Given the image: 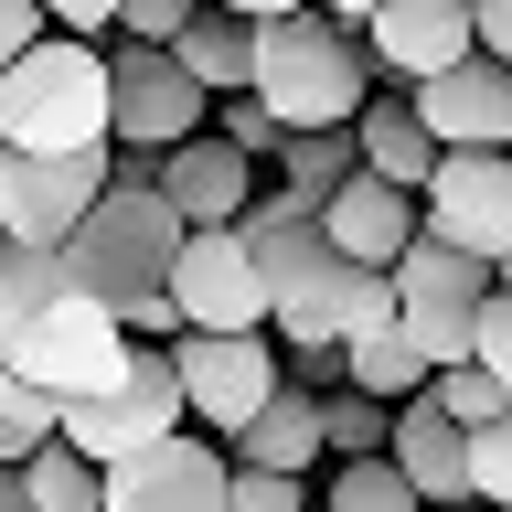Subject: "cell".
Returning <instances> with one entry per match:
<instances>
[{
	"label": "cell",
	"mask_w": 512,
	"mask_h": 512,
	"mask_svg": "<svg viewBox=\"0 0 512 512\" xmlns=\"http://www.w3.org/2000/svg\"><path fill=\"white\" fill-rule=\"evenodd\" d=\"M128 320L75 278L64 246H0V363L22 384H43L54 406L75 395H107L128 374Z\"/></svg>",
	"instance_id": "6da1fadb"
},
{
	"label": "cell",
	"mask_w": 512,
	"mask_h": 512,
	"mask_svg": "<svg viewBox=\"0 0 512 512\" xmlns=\"http://www.w3.org/2000/svg\"><path fill=\"white\" fill-rule=\"evenodd\" d=\"M246 96H267L278 128H352L374 107V54L331 11H288V22H256V86Z\"/></svg>",
	"instance_id": "7a4b0ae2"
},
{
	"label": "cell",
	"mask_w": 512,
	"mask_h": 512,
	"mask_svg": "<svg viewBox=\"0 0 512 512\" xmlns=\"http://www.w3.org/2000/svg\"><path fill=\"white\" fill-rule=\"evenodd\" d=\"M107 43L43 32L11 75H0V150H118L107 139Z\"/></svg>",
	"instance_id": "3957f363"
},
{
	"label": "cell",
	"mask_w": 512,
	"mask_h": 512,
	"mask_svg": "<svg viewBox=\"0 0 512 512\" xmlns=\"http://www.w3.org/2000/svg\"><path fill=\"white\" fill-rule=\"evenodd\" d=\"M192 224L171 214V192L160 182H107V203H96L86 224H75V278L107 299V310H150V299H171V256H182Z\"/></svg>",
	"instance_id": "277c9868"
},
{
	"label": "cell",
	"mask_w": 512,
	"mask_h": 512,
	"mask_svg": "<svg viewBox=\"0 0 512 512\" xmlns=\"http://www.w3.org/2000/svg\"><path fill=\"white\" fill-rule=\"evenodd\" d=\"M182 427H192V395H182L171 342H139V352H128V374L107 384V395H75V406H64V438L86 448L96 470H118V459H139V448L182 438Z\"/></svg>",
	"instance_id": "5b68a950"
},
{
	"label": "cell",
	"mask_w": 512,
	"mask_h": 512,
	"mask_svg": "<svg viewBox=\"0 0 512 512\" xmlns=\"http://www.w3.org/2000/svg\"><path fill=\"white\" fill-rule=\"evenodd\" d=\"M491 256H459L448 235H416L406 256H395V320H406V342L427 352V363H470V331L480 310H491Z\"/></svg>",
	"instance_id": "8992f818"
},
{
	"label": "cell",
	"mask_w": 512,
	"mask_h": 512,
	"mask_svg": "<svg viewBox=\"0 0 512 512\" xmlns=\"http://www.w3.org/2000/svg\"><path fill=\"white\" fill-rule=\"evenodd\" d=\"M118 150H11L0 171V246H75V224L107 203Z\"/></svg>",
	"instance_id": "52a82bcc"
},
{
	"label": "cell",
	"mask_w": 512,
	"mask_h": 512,
	"mask_svg": "<svg viewBox=\"0 0 512 512\" xmlns=\"http://www.w3.org/2000/svg\"><path fill=\"white\" fill-rule=\"evenodd\" d=\"M107 139L118 150H182V139H203V107L214 96L192 86V64L171 54V43H107Z\"/></svg>",
	"instance_id": "ba28073f"
},
{
	"label": "cell",
	"mask_w": 512,
	"mask_h": 512,
	"mask_svg": "<svg viewBox=\"0 0 512 512\" xmlns=\"http://www.w3.org/2000/svg\"><path fill=\"white\" fill-rule=\"evenodd\" d=\"M171 363H182V395H192V427H214L224 448L246 438L256 416H267V395H278V342L267 331H182L171 342Z\"/></svg>",
	"instance_id": "9c48e42d"
},
{
	"label": "cell",
	"mask_w": 512,
	"mask_h": 512,
	"mask_svg": "<svg viewBox=\"0 0 512 512\" xmlns=\"http://www.w3.org/2000/svg\"><path fill=\"white\" fill-rule=\"evenodd\" d=\"M171 299L182 331H267V256L246 224H192L171 256Z\"/></svg>",
	"instance_id": "30bf717a"
},
{
	"label": "cell",
	"mask_w": 512,
	"mask_h": 512,
	"mask_svg": "<svg viewBox=\"0 0 512 512\" xmlns=\"http://www.w3.org/2000/svg\"><path fill=\"white\" fill-rule=\"evenodd\" d=\"M363 54H374L384 86H438L448 64L480 54V0H384L374 22H363Z\"/></svg>",
	"instance_id": "8fae6325"
},
{
	"label": "cell",
	"mask_w": 512,
	"mask_h": 512,
	"mask_svg": "<svg viewBox=\"0 0 512 512\" xmlns=\"http://www.w3.org/2000/svg\"><path fill=\"white\" fill-rule=\"evenodd\" d=\"M416 203H427V235H448L459 256L502 267V246H512V150H448Z\"/></svg>",
	"instance_id": "7c38bea8"
},
{
	"label": "cell",
	"mask_w": 512,
	"mask_h": 512,
	"mask_svg": "<svg viewBox=\"0 0 512 512\" xmlns=\"http://www.w3.org/2000/svg\"><path fill=\"white\" fill-rule=\"evenodd\" d=\"M224 480H235V459L182 427V438H160L107 470V512H224Z\"/></svg>",
	"instance_id": "4fadbf2b"
},
{
	"label": "cell",
	"mask_w": 512,
	"mask_h": 512,
	"mask_svg": "<svg viewBox=\"0 0 512 512\" xmlns=\"http://www.w3.org/2000/svg\"><path fill=\"white\" fill-rule=\"evenodd\" d=\"M320 235L352 256V267H395V256L427 235V203L406 182H384V171H352L331 203H320Z\"/></svg>",
	"instance_id": "5bb4252c"
},
{
	"label": "cell",
	"mask_w": 512,
	"mask_h": 512,
	"mask_svg": "<svg viewBox=\"0 0 512 512\" xmlns=\"http://www.w3.org/2000/svg\"><path fill=\"white\" fill-rule=\"evenodd\" d=\"M416 118L438 128V150H512V64H448L438 86H416Z\"/></svg>",
	"instance_id": "9a60e30c"
},
{
	"label": "cell",
	"mask_w": 512,
	"mask_h": 512,
	"mask_svg": "<svg viewBox=\"0 0 512 512\" xmlns=\"http://www.w3.org/2000/svg\"><path fill=\"white\" fill-rule=\"evenodd\" d=\"M256 171L224 128H203V139H182V150H160V192H171V214L182 224H246V203H256Z\"/></svg>",
	"instance_id": "2e32d148"
},
{
	"label": "cell",
	"mask_w": 512,
	"mask_h": 512,
	"mask_svg": "<svg viewBox=\"0 0 512 512\" xmlns=\"http://www.w3.org/2000/svg\"><path fill=\"white\" fill-rule=\"evenodd\" d=\"M395 470L416 480V502L438 512V502H470V427L438 406V395H406L395 406V448H384Z\"/></svg>",
	"instance_id": "e0dca14e"
},
{
	"label": "cell",
	"mask_w": 512,
	"mask_h": 512,
	"mask_svg": "<svg viewBox=\"0 0 512 512\" xmlns=\"http://www.w3.org/2000/svg\"><path fill=\"white\" fill-rule=\"evenodd\" d=\"M352 139H363V171H384V182H406V192H427L438 182V128L416 118V96L395 86V96H374V107H363V118H352Z\"/></svg>",
	"instance_id": "ac0fdd59"
},
{
	"label": "cell",
	"mask_w": 512,
	"mask_h": 512,
	"mask_svg": "<svg viewBox=\"0 0 512 512\" xmlns=\"http://www.w3.org/2000/svg\"><path fill=\"white\" fill-rule=\"evenodd\" d=\"M235 459H246V470H288V480H310L320 459H331V438H320V395H310V384H278V395H267V416L235 438Z\"/></svg>",
	"instance_id": "d6986e66"
},
{
	"label": "cell",
	"mask_w": 512,
	"mask_h": 512,
	"mask_svg": "<svg viewBox=\"0 0 512 512\" xmlns=\"http://www.w3.org/2000/svg\"><path fill=\"white\" fill-rule=\"evenodd\" d=\"M171 54L192 64V86H203V96H246L256 86V22H246V11H224V0H203V22H192Z\"/></svg>",
	"instance_id": "ffe728a7"
},
{
	"label": "cell",
	"mask_w": 512,
	"mask_h": 512,
	"mask_svg": "<svg viewBox=\"0 0 512 512\" xmlns=\"http://www.w3.org/2000/svg\"><path fill=\"white\" fill-rule=\"evenodd\" d=\"M352 171H363V139H352V128H288V150H278V171H267V182H288V192L320 214Z\"/></svg>",
	"instance_id": "44dd1931"
},
{
	"label": "cell",
	"mask_w": 512,
	"mask_h": 512,
	"mask_svg": "<svg viewBox=\"0 0 512 512\" xmlns=\"http://www.w3.org/2000/svg\"><path fill=\"white\" fill-rule=\"evenodd\" d=\"M427 352L406 342V331H374V342H342V384L352 395H384V406H406V395H427Z\"/></svg>",
	"instance_id": "7402d4cb"
},
{
	"label": "cell",
	"mask_w": 512,
	"mask_h": 512,
	"mask_svg": "<svg viewBox=\"0 0 512 512\" xmlns=\"http://www.w3.org/2000/svg\"><path fill=\"white\" fill-rule=\"evenodd\" d=\"M22 470H32V502H43V512H107V470H96V459H86L75 438L32 448Z\"/></svg>",
	"instance_id": "603a6c76"
},
{
	"label": "cell",
	"mask_w": 512,
	"mask_h": 512,
	"mask_svg": "<svg viewBox=\"0 0 512 512\" xmlns=\"http://www.w3.org/2000/svg\"><path fill=\"white\" fill-rule=\"evenodd\" d=\"M320 512H427V502H416V480L395 470V459H331Z\"/></svg>",
	"instance_id": "cb8c5ba5"
},
{
	"label": "cell",
	"mask_w": 512,
	"mask_h": 512,
	"mask_svg": "<svg viewBox=\"0 0 512 512\" xmlns=\"http://www.w3.org/2000/svg\"><path fill=\"white\" fill-rule=\"evenodd\" d=\"M320 438H331V459H384L395 448V406L384 395H320Z\"/></svg>",
	"instance_id": "d4e9b609"
},
{
	"label": "cell",
	"mask_w": 512,
	"mask_h": 512,
	"mask_svg": "<svg viewBox=\"0 0 512 512\" xmlns=\"http://www.w3.org/2000/svg\"><path fill=\"white\" fill-rule=\"evenodd\" d=\"M54 438H64V406L0 363V459H32V448H54Z\"/></svg>",
	"instance_id": "484cf974"
},
{
	"label": "cell",
	"mask_w": 512,
	"mask_h": 512,
	"mask_svg": "<svg viewBox=\"0 0 512 512\" xmlns=\"http://www.w3.org/2000/svg\"><path fill=\"white\" fill-rule=\"evenodd\" d=\"M427 395H438L459 427H491V416H512V395L480 374V363H438V374H427Z\"/></svg>",
	"instance_id": "4316f807"
},
{
	"label": "cell",
	"mask_w": 512,
	"mask_h": 512,
	"mask_svg": "<svg viewBox=\"0 0 512 512\" xmlns=\"http://www.w3.org/2000/svg\"><path fill=\"white\" fill-rule=\"evenodd\" d=\"M470 502L480 512H512V416L470 427Z\"/></svg>",
	"instance_id": "83f0119b"
},
{
	"label": "cell",
	"mask_w": 512,
	"mask_h": 512,
	"mask_svg": "<svg viewBox=\"0 0 512 512\" xmlns=\"http://www.w3.org/2000/svg\"><path fill=\"white\" fill-rule=\"evenodd\" d=\"M374 331H406V320H395V267H352V299H342V342H374Z\"/></svg>",
	"instance_id": "f1b7e54d"
},
{
	"label": "cell",
	"mask_w": 512,
	"mask_h": 512,
	"mask_svg": "<svg viewBox=\"0 0 512 512\" xmlns=\"http://www.w3.org/2000/svg\"><path fill=\"white\" fill-rule=\"evenodd\" d=\"M224 512H320V502H310V480L246 470V459H235V480H224Z\"/></svg>",
	"instance_id": "f546056e"
},
{
	"label": "cell",
	"mask_w": 512,
	"mask_h": 512,
	"mask_svg": "<svg viewBox=\"0 0 512 512\" xmlns=\"http://www.w3.org/2000/svg\"><path fill=\"white\" fill-rule=\"evenodd\" d=\"M224 139H235V150L246 160H267V171H278V150H288V128H278V107H267V96H224Z\"/></svg>",
	"instance_id": "4dcf8cb0"
},
{
	"label": "cell",
	"mask_w": 512,
	"mask_h": 512,
	"mask_svg": "<svg viewBox=\"0 0 512 512\" xmlns=\"http://www.w3.org/2000/svg\"><path fill=\"white\" fill-rule=\"evenodd\" d=\"M203 22V0H128L118 11V43H182Z\"/></svg>",
	"instance_id": "1f68e13d"
},
{
	"label": "cell",
	"mask_w": 512,
	"mask_h": 512,
	"mask_svg": "<svg viewBox=\"0 0 512 512\" xmlns=\"http://www.w3.org/2000/svg\"><path fill=\"white\" fill-rule=\"evenodd\" d=\"M470 363L512 395V288H491V310H480V331H470Z\"/></svg>",
	"instance_id": "d6a6232c"
},
{
	"label": "cell",
	"mask_w": 512,
	"mask_h": 512,
	"mask_svg": "<svg viewBox=\"0 0 512 512\" xmlns=\"http://www.w3.org/2000/svg\"><path fill=\"white\" fill-rule=\"evenodd\" d=\"M43 32H54V22H43V0H0V75H11Z\"/></svg>",
	"instance_id": "836d02e7"
},
{
	"label": "cell",
	"mask_w": 512,
	"mask_h": 512,
	"mask_svg": "<svg viewBox=\"0 0 512 512\" xmlns=\"http://www.w3.org/2000/svg\"><path fill=\"white\" fill-rule=\"evenodd\" d=\"M118 11H128V0H43V22H54V32H75V43L118 32Z\"/></svg>",
	"instance_id": "e575fe53"
},
{
	"label": "cell",
	"mask_w": 512,
	"mask_h": 512,
	"mask_svg": "<svg viewBox=\"0 0 512 512\" xmlns=\"http://www.w3.org/2000/svg\"><path fill=\"white\" fill-rule=\"evenodd\" d=\"M480 54L512 64V0H480Z\"/></svg>",
	"instance_id": "d590c367"
},
{
	"label": "cell",
	"mask_w": 512,
	"mask_h": 512,
	"mask_svg": "<svg viewBox=\"0 0 512 512\" xmlns=\"http://www.w3.org/2000/svg\"><path fill=\"white\" fill-rule=\"evenodd\" d=\"M0 512H43V502H32V470H22V459H0Z\"/></svg>",
	"instance_id": "8d00e7d4"
},
{
	"label": "cell",
	"mask_w": 512,
	"mask_h": 512,
	"mask_svg": "<svg viewBox=\"0 0 512 512\" xmlns=\"http://www.w3.org/2000/svg\"><path fill=\"white\" fill-rule=\"evenodd\" d=\"M224 11H246V22H288V11H320V0H224Z\"/></svg>",
	"instance_id": "74e56055"
},
{
	"label": "cell",
	"mask_w": 512,
	"mask_h": 512,
	"mask_svg": "<svg viewBox=\"0 0 512 512\" xmlns=\"http://www.w3.org/2000/svg\"><path fill=\"white\" fill-rule=\"evenodd\" d=\"M320 11H331V22H352V32H363V22H374V11H384V0H320Z\"/></svg>",
	"instance_id": "f35d334b"
},
{
	"label": "cell",
	"mask_w": 512,
	"mask_h": 512,
	"mask_svg": "<svg viewBox=\"0 0 512 512\" xmlns=\"http://www.w3.org/2000/svg\"><path fill=\"white\" fill-rule=\"evenodd\" d=\"M491 278H502V288H512V246H502V267H491Z\"/></svg>",
	"instance_id": "ab89813d"
},
{
	"label": "cell",
	"mask_w": 512,
	"mask_h": 512,
	"mask_svg": "<svg viewBox=\"0 0 512 512\" xmlns=\"http://www.w3.org/2000/svg\"><path fill=\"white\" fill-rule=\"evenodd\" d=\"M438 512H480V502H438Z\"/></svg>",
	"instance_id": "60d3db41"
},
{
	"label": "cell",
	"mask_w": 512,
	"mask_h": 512,
	"mask_svg": "<svg viewBox=\"0 0 512 512\" xmlns=\"http://www.w3.org/2000/svg\"><path fill=\"white\" fill-rule=\"evenodd\" d=\"M0 171H11V150H0Z\"/></svg>",
	"instance_id": "b9f144b4"
}]
</instances>
